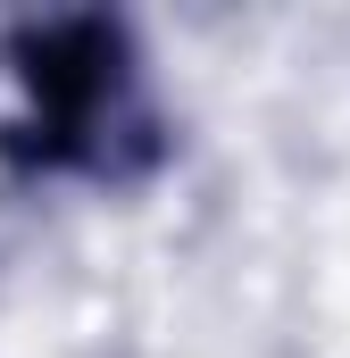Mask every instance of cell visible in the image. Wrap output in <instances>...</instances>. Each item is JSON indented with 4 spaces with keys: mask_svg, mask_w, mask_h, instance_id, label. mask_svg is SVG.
Segmentation results:
<instances>
[{
    "mask_svg": "<svg viewBox=\"0 0 350 358\" xmlns=\"http://www.w3.org/2000/svg\"><path fill=\"white\" fill-rule=\"evenodd\" d=\"M25 59H34V67H25L34 92H42L59 117H84L92 100L108 92V34H100V25H59V34H42Z\"/></svg>",
    "mask_w": 350,
    "mask_h": 358,
    "instance_id": "6da1fadb",
    "label": "cell"
}]
</instances>
